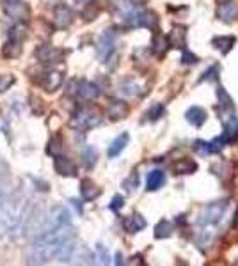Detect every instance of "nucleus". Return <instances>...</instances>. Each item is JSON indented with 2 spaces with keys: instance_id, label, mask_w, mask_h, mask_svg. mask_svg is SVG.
I'll use <instances>...</instances> for the list:
<instances>
[{
  "instance_id": "nucleus-1",
  "label": "nucleus",
  "mask_w": 238,
  "mask_h": 266,
  "mask_svg": "<svg viewBox=\"0 0 238 266\" xmlns=\"http://www.w3.org/2000/svg\"><path fill=\"white\" fill-rule=\"evenodd\" d=\"M32 208L34 204L22 190L8 192L4 201L0 202V236L25 234V226Z\"/></svg>"
},
{
  "instance_id": "nucleus-2",
  "label": "nucleus",
  "mask_w": 238,
  "mask_h": 266,
  "mask_svg": "<svg viewBox=\"0 0 238 266\" xmlns=\"http://www.w3.org/2000/svg\"><path fill=\"white\" fill-rule=\"evenodd\" d=\"M100 122H101V115L98 114L96 110H93V108H80V110H76V114L73 115L71 119V126L78 129L94 128V126H98Z\"/></svg>"
},
{
  "instance_id": "nucleus-3",
  "label": "nucleus",
  "mask_w": 238,
  "mask_h": 266,
  "mask_svg": "<svg viewBox=\"0 0 238 266\" xmlns=\"http://www.w3.org/2000/svg\"><path fill=\"white\" fill-rule=\"evenodd\" d=\"M227 204L224 201L220 202H213V204L206 206L203 209L201 216H199V224L201 226H213V224H219L224 216V211H226Z\"/></svg>"
},
{
  "instance_id": "nucleus-4",
  "label": "nucleus",
  "mask_w": 238,
  "mask_h": 266,
  "mask_svg": "<svg viewBox=\"0 0 238 266\" xmlns=\"http://www.w3.org/2000/svg\"><path fill=\"white\" fill-rule=\"evenodd\" d=\"M68 224H71L69 211L66 208H62V206H57V208H54L47 215V220H45V226L41 233H45V231H48V229H54V227L68 226Z\"/></svg>"
},
{
  "instance_id": "nucleus-5",
  "label": "nucleus",
  "mask_w": 238,
  "mask_h": 266,
  "mask_svg": "<svg viewBox=\"0 0 238 266\" xmlns=\"http://www.w3.org/2000/svg\"><path fill=\"white\" fill-rule=\"evenodd\" d=\"M115 54V36L112 30H105L98 41V57L101 62H107Z\"/></svg>"
},
{
  "instance_id": "nucleus-6",
  "label": "nucleus",
  "mask_w": 238,
  "mask_h": 266,
  "mask_svg": "<svg viewBox=\"0 0 238 266\" xmlns=\"http://www.w3.org/2000/svg\"><path fill=\"white\" fill-rule=\"evenodd\" d=\"M4 13L13 20H18L23 22L30 16V8L27 4H23L22 0H16V2H8L4 8Z\"/></svg>"
},
{
  "instance_id": "nucleus-7",
  "label": "nucleus",
  "mask_w": 238,
  "mask_h": 266,
  "mask_svg": "<svg viewBox=\"0 0 238 266\" xmlns=\"http://www.w3.org/2000/svg\"><path fill=\"white\" fill-rule=\"evenodd\" d=\"M62 80H64V75H62L61 71H57V69H48V71H45L43 76H41V85H43V89L48 91V93H54V91H57L59 87L62 85Z\"/></svg>"
},
{
  "instance_id": "nucleus-8",
  "label": "nucleus",
  "mask_w": 238,
  "mask_h": 266,
  "mask_svg": "<svg viewBox=\"0 0 238 266\" xmlns=\"http://www.w3.org/2000/svg\"><path fill=\"white\" fill-rule=\"evenodd\" d=\"M54 169L59 176H64V178H75L76 176V165L73 160H69L68 156H55V162H54Z\"/></svg>"
},
{
  "instance_id": "nucleus-9",
  "label": "nucleus",
  "mask_w": 238,
  "mask_h": 266,
  "mask_svg": "<svg viewBox=\"0 0 238 266\" xmlns=\"http://www.w3.org/2000/svg\"><path fill=\"white\" fill-rule=\"evenodd\" d=\"M37 59H39L41 62H45V64H55V62H61L62 59V52L57 50V48L54 47H48V45H41L39 48H37L36 52Z\"/></svg>"
},
{
  "instance_id": "nucleus-10",
  "label": "nucleus",
  "mask_w": 238,
  "mask_h": 266,
  "mask_svg": "<svg viewBox=\"0 0 238 266\" xmlns=\"http://www.w3.org/2000/svg\"><path fill=\"white\" fill-rule=\"evenodd\" d=\"M54 23L57 29H68L73 23V11L68 6H59L54 11Z\"/></svg>"
},
{
  "instance_id": "nucleus-11",
  "label": "nucleus",
  "mask_w": 238,
  "mask_h": 266,
  "mask_svg": "<svg viewBox=\"0 0 238 266\" xmlns=\"http://www.w3.org/2000/svg\"><path fill=\"white\" fill-rule=\"evenodd\" d=\"M75 93L78 94L80 98H84V100H94V98H98L100 96V87L96 85V83H93V82H78L76 83V89H75Z\"/></svg>"
},
{
  "instance_id": "nucleus-12",
  "label": "nucleus",
  "mask_w": 238,
  "mask_h": 266,
  "mask_svg": "<svg viewBox=\"0 0 238 266\" xmlns=\"http://www.w3.org/2000/svg\"><path fill=\"white\" fill-rule=\"evenodd\" d=\"M128 112H130V108L125 101H112L107 108V115L110 121H121V119L127 117Z\"/></svg>"
},
{
  "instance_id": "nucleus-13",
  "label": "nucleus",
  "mask_w": 238,
  "mask_h": 266,
  "mask_svg": "<svg viewBox=\"0 0 238 266\" xmlns=\"http://www.w3.org/2000/svg\"><path fill=\"white\" fill-rule=\"evenodd\" d=\"M238 16V6L234 4L233 0H227V2H222L219 6V18L226 23L234 22Z\"/></svg>"
},
{
  "instance_id": "nucleus-14",
  "label": "nucleus",
  "mask_w": 238,
  "mask_h": 266,
  "mask_svg": "<svg viewBox=\"0 0 238 266\" xmlns=\"http://www.w3.org/2000/svg\"><path fill=\"white\" fill-rule=\"evenodd\" d=\"M166 183V174L162 170H151L146 178V190L148 192H156L158 188H162V185Z\"/></svg>"
},
{
  "instance_id": "nucleus-15",
  "label": "nucleus",
  "mask_w": 238,
  "mask_h": 266,
  "mask_svg": "<svg viewBox=\"0 0 238 266\" xmlns=\"http://www.w3.org/2000/svg\"><path fill=\"white\" fill-rule=\"evenodd\" d=\"M80 194H82L84 201L91 202L101 194V190H100V187H98L96 183H93L91 180H86V181H82V185H80Z\"/></svg>"
},
{
  "instance_id": "nucleus-16",
  "label": "nucleus",
  "mask_w": 238,
  "mask_h": 266,
  "mask_svg": "<svg viewBox=\"0 0 238 266\" xmlns=\"http://www.w3.org/2000/svg\"><path fill=\"white\" fill-rule=\"evenodd\" d=\"M123 227L128 233H139V231H142L146 227V220L142 218V215L135 213V215H130L123 220Z\"/></svg>"
},
{
  "instance_id": "nucleus-17",
  "label": "nucleus",
  "mask_w": 238,
  "mask_h": 266,
  "mask_svg": "<svg viewBox=\"0 0 238 266\" xmlns=\"http://www.w3.org/2000/svg\"><path fill=\"white\" fill-rule=\"evenodd\" d=\"M169 43H171V47H174V48H185V45H187V29L181 25L174 27L173 32H171V36H169Z\"/></svg>"
},
{
  "instance_id": "nucleus-18",
  "label": "nucleus",
  "mask_w": 238,
  "mask_h": 266,
  "mask_svg": "<svg viewBox=\"0 0 238 266\" xmlns=\"http://www.w3.org/2000/svg\"><path fill=\"white\" fill-rule=\"evenodd\" d=\"M173 170L178 176H187V174H192L197 170V163L192 162V160H188V158H181L173 165Z\"/></svg>"
},
{
  "instance_id": "nucleus-19",
  "label": "nucleus",
  "mask_w": 238,
  "mask_h": 266,
  "mask_svg": "<svg viewBox=\"0 0 238 266\" xmlns=\"http://www.w3.org/2000/svg\"><path fill=\"white\" fill-rule=\"evenodd\" d=\"M187 121L190 122L192 126H203L206 121V110L201 107H192L187 110Z\"/></svg>"
},
{
  "instance_id": "nucleus-20",
  "label": "nucleus",
  "mask_w": 238,
  "mask_h": 266,
  "mask_svg": "<svg viewBox=\"0 0 238 266\" xmlns=\"http://www.w3.org/2000/svg\"><path fill=\"white\" fill-rule=\"evenodd\" d=\"M236 137H238V119L231 117V121L224 124V133L220 135V139H222L224 144H229Z\"/></svg>"
},
{
  "instance_id": "nucleus-21",
  "label": "nucleus",
  "mask_w": 238,
  "mask_h": 266,
  "mask_svg": "<svg viewBox=\"0 0 238 266\" xmlns=\"http://www.w3.org/2000/svg\"><path fill=\"white\" fill-rule=\"evenodd\" d=\"M128 141H130V137H128V133H123V135H119V137L115 139V141L112 142L110 146H108L107 155L110 156V158H115V156H119V153L123 151V149L128 146Z\"/></svg>"
},
{
  "instance_id": "nucleus-22",
  "label": "nucleus",
  "mask_w": 238,
  "mask_h": 266,
  "mask_svg": "<svg viewBox=\"0 0 238 266\" xmlns=\"http://www.w3.org/2000/svg\"><path fill=\"white\" fill-rule=\"evenodd\" d=\"M2 55H4L6 59H16L22 55V43L20 41H13L9 39L8 43L2 47Z\"/></svg>"
},
{
  "instance_id": "nucleus-23",
  "label": "nucleus",
  "mask_w": 238,
  "mask_h": 266,
  "mask_svg": "<svg viewBox=\"0 0 238 266\" xmlns=\"http://www.w3.org/2000/svg\"><path fill=\"white\" fill-rule=\"evenodd\" d=\"M233 45H234L233 36H220V37H215V39H213V47H215L217 50L222 52V54H227V52L233 48Z\"/></svg>"
},
{
  "instance_id": "nucleus-24",
  "label": "nucleus",
  "mask_w": 238,
  "mask_h": 266,
  "mask_svg": "<svg viewBox=\"0 0 238 266\" xmlns=\"http://www.w3.org/2000/svg\"><path fill=\"white\" fill-rule=\"evenodd\" d=\"M217 98H219V105L222 110H233V100H231V96L226 93V89L224 87H219L217 89Z\"/></svg>"
},
{
  "instance_id": "nucleus-25",
  "label": "nucleus",
  "mask_w": 238,
  "mask_h": 266,
  "mask_svg": "<svg viewBox=\"0 0 238 266\" xmlns=\"http://www.w3.org/2000/svg\"><path fill=\"white\" fill-rule=\"evenodd\" d=\"M82 158H84V165H86L87 169L94 167V163H96V160H98L96 149H94L93 146H87V148L84 149V153H82Z\"/></svg>"
},
{
  "instance_id": "nucleus-26",
  "label": "nucleus",
  "mask_w": 238,
  "mask_h": 266,
  "mask_svg": "<svg viewBox=\"0 0 238 266\" xmlns=\"http://www.w3.org/2000/svg\"><path fill=\"white\" fill-rule=\"evenodd\" d=\"M25 37H27V27L23 25V23H16V25L9 30V39L20 41V43H22Z\"/></svg>"
},
{
  "instance_id": "nucleus-27",
  "label": "nucleus",
  "mask_w": 238,
  "mask_h": 266,
  "mask_svg": "<svg viewBox=\"0 0 238 266\" xmlns=\"http://www.w3.org/2000/svg\"><path fill=\"white\" fill-rule=\"evenodd\" d=\"M173 234V224L167 222V220H162L158 226L155 227V238H169Z\"/></svg>"
},
{
  "instance_id": "nucleus-28",
  "label": "nucleus",
  "mask_w": 238,
  "mask_h": 266,
  "mask_svg": "<svg viewBox=\"0 0 238 266\" xmlns=\"http://www.w3.org/2000/svg\"><path fill=\"white\" fill-rule=\"evenodd\" d=\"M16 78L11 73H6V75H0V93H6L8 89H11L15 85Z\"/></svg>"
},
{
  "instance_id": "nucleus-29",
  "label": "nucleus",
  "mask_w": 238,
  "mask_h": 266,
  "mask_svg": "<svg viewBox=\"0 0 238 266\" xmlns=\"http://www.w3.org/2000/svg\"><path fill=\"white\" fill-rule=\"evenodd\" d=\"M96 254H98L96 257H98V262H100V264H108V262H110L108 261V259H110L108 257V252H107V248H105L103 245H98Z\"/></svg>"
},
{
  "instance_id": "nucleus-30",
  "label": "nucleus",
  "mask_w": 238,
  "mask_h": 266,
  "mask_svg": "<svg viewBox=\"0 0 238 266\" xmlns=\"http://www.w3.org/2000/svg\"><path fill=\"white\" fill-rule=\"evenodd\" d=\"M61 139H54V141H50V144H48V155H54L57 156L59 153H61Z\"/></svg>"
},
{
  "instance_id": "nucleus-31",
  "label": "nucleus",
  "mask_w": 238,
  "mask_h": 266,
  "mask_svg": "<svg viewBox=\"0 0 238 266\" xmlns=\"http://www.w3.org/2000/svg\"><path fill=\"white\" fill-rule=\"evenodd\" d=\"M194 149L199 153V155H210V153H212V148H210V142H203V141H197V142H195Z\"/></svg>"
},
{
  "instance_id": "nucleus-32",
  "label": "nucleus",
  "mask_w": 238,
  "mask_h": 266,
  "mask_svg": "<svg viewBox=\"0 0 238 266\" xmlns=\"http://www.w3.org/2000/svg\"><path fill=\"white\" fill-rule=\"evenodd\" d=\"M162 114H164V105H155V107L148 112V117L149 121H156L158 117H162Z\"/></svg>"
},
{
  "instance_id": "nucleus-33",
  "label": "nucleus",
  "mask_w": 238,
  "mask_h": 266,
  "mask_svg": "<svg viewBox=\"0 0 238 266\" xmlns=\"http://www.w3.org/2000/svg\"><path fill=\"white\" fill-rule=\"evenodd\" d=\"M96 15H98V9L94 8V6H87L86 8V11H84V20H87V22H93L94 18H96Z\"/></svg>"
},
{
  "instance_id": "nucleus-34",
  "label": "nucleus",
  "mask_w": 238,
  "mask_h": 266,
  "mask_svg": "<svg viewBox=\"0 0 238 266\" xmlns=\"http://www.w3.org/2000/svg\"><path fill=\"white\" fill-rule=\"evenodd\" d=\"M123 204H125L123 195H115V197L112 199V202H110V209L112 211H119V209L123 208Z\"/></svg>"
},
{
  "instance_id": "nucleus-35",
  "label": "nucleus",
  "mask_w": 238,
  "mask_h": 266,
  "mask_svg": "<svg viewBox=\"0 0 238 266\" xmlns=\"http://www.w3.org/2000/svg\"><path fill=\"white\" fill-rule=\"evenodd\" d=\"M215 73H219V66H212V68L201 76V82H205V80H213L215 78Z\"/></svg>"
},
{
  "instance_id": "nucleus-36",
  "label": "nucleus",
  "mask_w": 238,
  "mask_h": 266,
  "mask_svg": "<svg viewBox=\"0 0 238 266\" xmlns=\"http://www.w3.org/2000/svg\"><path fill=\"white\" fill-rule=\"evenodd\" d=\"M137 183H139V178L135 176V174H132V176H130V180H128V181H125V188H127L128 192H132L135 187H137Z\"/></svg>"
},
{
  "instance_id": "nucleus-37",
  "label": "nucleus",
  "mask_w": 238,
  "mask_h": 266,
  "mask_svg": "<svg viewBox=\"0 0 238 266\" xmlns=\"http://www.w3.org/2000/svg\"><path fill=\"white\" fill-rule=\"evenodd\" d=\"M181 61H183V64H195V62H197V57H195L194 54H190V52H185Z\"/></svg>"
},
{
  "instance_id": "nucleus-38",
  "label": "nucleus",
  "mask_w": 238,
  "mask_h": 266,
  "mask_svg": "<svg viewBox=\"0 0 238 266\" xmlns=\"http://www.w3.org/2000/svg\"><path fill=\"white\" fill-rule=\"evenodd\" d=\"M166 48H167V39H166V37H162V41L155 39V50L158 52V54L166 52Z\"/></svg>"
},
{
  "instance_id": "nucleus-39",
  "label": "nucleus",
  "mask_w": 238,
  "mask_h": 266,
  "mask_svg": "<svg viewBox=\"0 0 238 266\" xmlns=\"http://www.w3.org/2000/svg\"><path fill=\"white\" fill-rule=\"evenodd\" d=\"M75 2H78V4H87L89 0H75Z\"/></svg>"
},
{
  "instance_id": "nucleus-40",
  "label": "nucleus",
  "mask_w": 238,
  "mask_h": 266,
  "mask_svg": "<svg viewBox=\"0 0 238 266\" xmlns=\"http://www.w3.org/2000/svg\"><path fill=\"white\" fill-rule=\"evenodd\" d=\"M8 2H16V0H6V4H8Z\"/></svg>"
}]
</instances>
